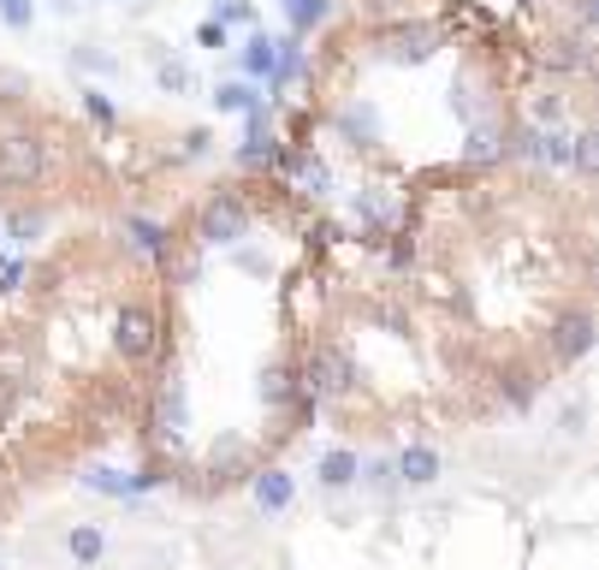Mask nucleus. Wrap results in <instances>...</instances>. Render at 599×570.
<instances>
[{
    "label": "nucleus",
    "instance_id": "obj_22",
    "mask_svg": "<svg viewBox=\"0 0 599 570\" xmlns=\"http://www.w3.org/2000/svg\"><path fill=\"white\" fill-rule=\"evenodd\" d=\"M297 173H303V190H309V197H321V190H327V185H333V173H327V167H321V161H303V167H297Z\"/></svg>",
    "mask_w": 599,
    "mask_h": 570
},
{
    "label": "nucleus",
    "instance_id": "obj_11",
    "mask_svg": "<svg viewBox=\"0 0 599 570\" xmlns=\"http://www.w3.org/2000/svg\"><path fill=\"white\" fill-rule=\"evenodd\" d=\"M66 553H72L78 565H95L101 553H107V535H101L95 523H72V529H66Z\"/></svg>",
    "mask_w": 599,
    "mask_h": 570
},
{
    "label": "nucleus",
    "instance_id": "obj_27",
    "mask_svg": "<svg viewBox=\"0 0 599 570\" xmlns=\"http://www.w3.org/2000/svg\"><path fill=\"white\" fill-rule=\"evenodd\" d=\"M576 12H582V24H594L599 18V0H576Z\"/></svg>",
    "mask_w": 599,
    "mask_h": 570
},
{
    "label": "nucleus",
    "instance_id": "obj_25",
    "mask_svg": "<svg viewBox=\"0 0 599 570\" xmlns=\"http://www.w3.org/2000/svg\"><path fill=\"white\" fill-rule=\"evenodd\" d=\"M0 12H7L12 30H24V24H30V0H0Z\"/></svg>",
    "mask_w": 599,
    "mask_h": 570
},
{
    "label": "nucleus",
    "instance_id": "obj_17",
    "mask_svg": "<svg viewBox=\"0 0 599 570\" xmlns=\"http://www.w3.org/2000/svg\"><path fill=\"white\" fill-rule=\"evenodd\" d=\"M333 18V0H291V24L297 30H315V24Z\"/></svg>",
    "mask_w": 599,
    "mask_h": 570
},
{
    "label": "nucleus",
    "instance_id": "obj_8",
    "mask_svg": "<svg viewBox=\"0 0 599 570\" xmlns=\"http://www.w3.org/2000/svg\"><path fill=\"white\" fill-rule=\"evenodd\" d=\"M315 476H321V487H333V493H344L351 481H362V458H356L351 446H333L321 464H315Z\"/></svg>",
    "mask_w": 599,
    "mask_h": 570
},
{
    "label": "nucleus",
    "instance_id": "obj_3",
    "mask_svg": "<svg viewBox=\"0 0 599 570\" xmlns=\"http://www.w3.org/2000/svg\"><path fill=\"white\" fill-rule=\"evenodd\" d=\"M48 173V155H42V143H36L30 131H12V137H0V185H36Z\"/></svg>",
    "mask_w": 599,
    "mask_h": 570
},
{
    "label": "nucleus",
    "instance_id": "obj_4",
    "mask_svg": "<svg viewBox=\"0 0 599 570\" xmlns=\"http://www.w3.org/2000/svg\"><path fill=\"white\" fill-rule=\"evenodd\" d=\"M196 232H202V244H238V238L250 232V208H244L238 197H226V190H220V197H208V208H202V226H196Z\"/></svg>",
    "mask_w": 599,
    "mask_h": 570
},
{
    "label": "nucleus",
    "instance_id": "obj_2",
    "mask_svg": "<svg viewBox=\"0 0 599 570\" xmlns=\"http://www.w3.org/2000/svg\"><path fill=\"white\" fill-rule=\"evenodd\" d=\"M113 351H119L125 363H149L161 351V321L149 303H125L119 321H113Z\"/></svg>",
    "mask_w": 599,
    "mask_h": 570
},
{
    "label": "nucleus",
    "instance_id": "obj_21",
    "mask_svg": "<svg viewBox=\"0 0 599 570\" xmlns=\"http://www.w3.org/2000/svg\"><path fill=\"white\" fill-rule=\"evenodd\" d=\"M155 78H161V90H190V66H178V60H161V72H155Z\"/></svg>",
    "mask_w": 599,
    "mask_h": 570
},
{
    "label": "nucleus",
    "instance_id": "obj_23",
    "mask_svg": "<svg viewBox=\"0 0 599 570\" xmlns=\"http://www.w3.org/2000/svg\"><path fill=\"white\" fill-rule=\"evenodd\" d=\"M84 107H89V119H95V125H113V101L101 90H84Z\"/></svg>",
    "mask_w": 599,
    "mask_h": 570
},
{
    "label": "nucleus",
    "instance_id": "obj_24",
    "mask_svg": "<svg viewBox=\"0 0 599 570\" xmlns=\"http://www.w3.org/2000/svg\"><path fill=\"white\" fill-rule=\"evenodd\" d=\"M362 476H368V487H380V493H392V487H398L392 464H362Z\"/></svg>",
    "mask_w": 599,
    "mask_h": 570
},
{
    "label": "nucleus",
    "instance_id": "obj_13",
    "mask_svg": "<svg viewBox=\"0 0 599 570\" xmlns=\"http://www.w3.org/2000/svg\"><path fill=\"white\" fill-rule=\"evenodd\" d=\"M273 66H279V36H256L244 48V72L250 78H273Z\"/></svg>",
    "mask_w": 599,
    "mask_h": 570
},
{
    "label": "nucleus",
    "instance_id": "obj_18",
    "mask_svg": "<svg viewBox=\"0 0 599 570\" xmlns=\"http://www.w3.org/2000/svg\"><path fill=\"white\" fill-rule=\"evenodd\" d=\"M214 107L220 113H250L256 107V90H250V84H220V90H214Z\"/></svg>",
    "mask_w": 599,
    "mask_h": 570
},
{
    "label": "nucleus",
    "instance_id": "obj_5",
    "mask_svg": "<svg viewBox=\"0 0 599 570\" xmlns=\"http://www.w3.org/2000/svg\"><path fill=\"white\" fill-rule=\"evenodd\" d=\"M594 351V315L588 309H570L552 321V357L558 363H582Z\"/></svg>",
    "mask_w": 599,
    "mask_h": 570
},
{
    "label": "nucleus",
    "instance_id": "obj_14",
    "mask_svg": "<svg viewBox=\"0 0 599 570\" xmlns=\"http://www.w3.org/2000/svg\"><path fill=\"white\" fill-rule=\"evenodd\" d=\"M125 232H131V244L143 250V256H161V250H167V232H161L155 220H143V214H131V220H125Z\"/></svg>",
    "mask_w": 599,
    "mask_h": 570
},
{
    "label": "nucleus",
    "instance_id": "obj_26",
    "mask_svg": "<svg viewBox=\"0 0 599 570\" xmlns=\"http://www.w3.org/2000/svg\"><path fill=\"white\" fill-rule=\"evenodd\" d=\"M196 42H202V48H226V24H214V18H208V24L196 30Z\"/></svg>",
    "mask_w": 599,
    "mask_h": 570
},
{
    "label": "nucleus",
    "instance_id": "obj_7",
    "mask_svg": "<svg viewBox=\"0 0 599 570\" xmlns=\"http://www.w3.org/2000/svg\"><path fill=\"white\" fill-rule=\"evenodd\" d=\"M250 493H256V505L262 511H291V499H297V481H291L285 470H256L250 476Z\"/></svg>",
    "mask_w": 599,
    "mask_h": 570
},
{
    "label": "nucleus",
    "instance_id": "obj_6",
    "mask_svg": "<svg viewBox=\"0 0 599 570\" xmlns=\"http://www.w3.org/2000/svg\"><path fill=\"white\" fill-rule=\"evenodd\" d=\"M392 476H398L404 487H433V481H439V452L433 446H404L398 464H392Z\"/></svg>",
    "mask_w": 599,
    "mask_h": 570
},
{
    "label": "nucleus",
    "instance_id": "obj_15",
    "mask_svg": "<svg viewBox=\"0 0 599 570\" xmlns=\"http://www.w3.org/2000/svg\"><path fill=\"white\" fill-rule=\"evenodd\" d=\"M262 398L267 404H291V398H297V375L279 369V363H273V369H262Z\"/></svg>",
    "mask_w": 599,
    "mask_h": 570
},
{
    "label": "nucleus",
    "instance_id": "obj_16",
    "mask_svg": "<svg viewBox=\"0 0 599 570\" xmlns=\"http://www.w3.org/2000/svg\"><path fill=\"white\" fill-rule=\"evenodd\" d=\"M433 30H422V24H416V30H398L392 36V60H428L433 54Z\"/></svg>",
    "mask_w": 599,
    "mask_h": 570
},
{
    "label": "nucleus",
    "instance_id": "obj_9",
    "mask_svg": "<svg viewBox=\"0 0 599 570\" xmlns=\"http://www.w3.org/2000/svg\"><path fill=\"white\" fill-rule=\"evenodd\" d=\"M546 66H552V72H582V66H588V36H552V42H546Z\"/></svg>",
    "mask_w": 599,
    "mask_h": 570
},
{
    "label": "nucleus",
    "instance_id": "obj_1",
    "mask_svg": "<svg viewBox=\"0 0 599 570\" xmlns=\"http://www.w3.org/2000/svg\"><path fill=\"white\" fill-rule=\"evenodd\" d=\"M351 380H356V369H351V357H344L339 345H315L309 363H303V398H309V404L344 398Z\"/></svg>",
    "mask_w": 599,
    "mask_h": 570
},
{
    "label": "nucleus",
    "instance_id": "obj_10",
    "mask_svg": "<svg viewBox=\"0 0 599 570\" xmlns=\"http://www.w3.org/2000/svg\"><path fill=\"white\" fill-rule=\"evenodd\" d=\"M522 155L546 161V167H570V137L564 131H528L522 137Z\"/></svg>",
    "mask_w": 599,
    "mask_h": 570
},
{
    "label": "nucleus",
    "instance_id": "obj_20",
    "mask_svg": "<svg viewBox=\"0 0 599 570\" xmlns=\"http://www.w3.org/2000/svg\"><path fill=\"white\" fill-rule=\"evenodd\" d=\"M250 18H256L250 0H214V24H250Z\"/></svg>",
    "mask_w": 599,
    "mask_h": 570
},
{
    "label": "nucleus",
    "instance_id": "obj_12",
    "mask_svg": "<svg viewBox=\"0 0 599 570\" xmlns=\"http://www.w3.org/2000/svg\"><path fill=\"white\" fill-rule=\"evenodd\" d=\"M95 493H143V487H155L161 476H119V470H89L84 476Z\"/></svg>",
    "mask_w": 599,
    "mask_h": 570
},
{
    "label": "nucleus",
    "instance_id": "obj_19",
    "mask_svg": "<svg viewBox=\"0 0 599 570\" xmlns=\"http://www.w3.org/2000/svg\"><path fill=\"white\" fill-rule=\"evenodd\" d=\"M570 167H582V173L599 167V137H594V131H576V137H570Z\"/></svg>",
    "mask_w": 599,
    "mask_h": 570
}]
</instances>
